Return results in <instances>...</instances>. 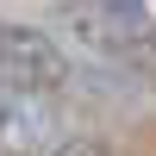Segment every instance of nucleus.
<instances>
[{
    "label": "nucleus",
    "instance_id": "f257e3e1",
    "mask_svg": "<svg viewBox=\"0 0 156 156\" xmlns=\"http://www.w3.org/2000/svg\"><path fill=\"white\" fill-rule=\"evenodd\" d=\"M0 75L19 87H31V94H50L62 100L75 87V56L62 37H50L44 25H25V19H0Z\"/></svg>",
    "mask_w": 156,
    "mask_h": 156
},
{
    "label": "nucleus",
    "instance_id": "f03ea898",
    "mask_svg": "<svg viewBox=\"0 0 156 156\" xmlns=\"http://www.w3.org/2000/svg\"><path fill=\"white\" fill-rule=\"evenodd\" d=\"M56 137H62L56 100L0 75V156H44Z\"/></svg>",
    "mask_w": 156,
    "mask_h": 156
},
{
    "label": "nucleus",
    "instance_id": "7ed1b4c3",
    "mask_svg": "<svg viewBox=\"0 0 156 156\" xmlns=\"http://www.w3.org/2000/svg\"><path fill=\"white\" fill-rule=\"evenodd\" d=\"M44 156H112V144H100V137H81V131H62Z\"/></svg>",
    "mask_w": 156,
    "mask_h": 156
},
{
    "label": "nucleus",
    "instance_id": "20e7f679",
    "mask_svg": "<svg viewBox=\"0 0 156 156\" xmlns=\"http://www.w3.org/2000/svg\"><path fill=\"white\" fill-rule=\"evenodd\" d=\"M75 6L112 12V19H156V0H75Z\"/></svg>",
    "mask_w": 156,
    "mask_h": 156
},
{
    "label": "nucleus",
    "instance_id": "39448f33",
    "mask_svg": "<svg viewBox=\"0 0 156 156\" xmlns=\"http://www.w3.org/2000/svg\"><path fill=\"white\" fill-rule=\"evenodd\" d=\"M62 6H75V0H62Z\"/></svg>",
    "mask_w": 156,
    "mask_h": 156
}]
</instances>
